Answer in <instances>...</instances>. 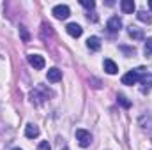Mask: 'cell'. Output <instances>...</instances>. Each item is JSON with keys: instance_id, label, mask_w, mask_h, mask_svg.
I'll use <instances>...</instances> for the list:
<instances>
[{"instance_id": "ac0fdd59", "label": "cell", "mask_w": 152, "mask_h": 150, "mask_svg": "<svg viewBox=\"0 0 152 150\" xmlns=\"http://www.w3.org/2000/svg\"><path fill=\"white\" fill-rule=\"evenodd\" d=\"M80 4H81L83 7H87V9H94V7H96V2H94V0H81Z\"/></svg>"}, {"instance_id": "2e32d148", "label": "cell", "mask_w": 152, "mask_h": 150, "mask_svg": "<svg viewBox=\"0 0 152 150\" xmlns=\"http://www.w3.org/2000/svg\"><path fill=\"white\" fill-rule=\"evenodd\" d=\"M138 20H140V21H143V23H151V21H152V18L147 14V12H143V11H140V12H138Z\"/></svg>"}, {"instance_id": "9c48e42d", "label": "cell", "mask_w": 152, "mask_h": 150, "mask_svg": "<svg viewBox=\"0 0 152 150\" xmlns=\"http://www.w3.org/2000/svg\"><path fill=\"white\" fill-rule=\"evenodd\" d=\"M87 48L92 50V51H99V50H101V39L96 37V36L88 37L87 39Z\"/></svg>"}, {"instance_id": "ffe728a7", "label": "cell", "mask_w": 152, "mask_h": 150, "mask_svg": "<svg viewBox=\"0 0 152 150\" xmlns=\"http://www.w3.org/2000/svg\"><path fill=\"white\" fill-rule=\"evenodd\" d=\"M149 7H151V9H152V0H151V2H149Z\"/></svg>"}, {"instance_id": "6da1fadb", "label": "cell", "mask_w": 152, "mask_h": 150, "mask_svg": "<svg viewBox=\"0 0 152 150\" xmlns=\"http://www.w3.org/2000/svg\"><path fill=\"white\" fill-rule=\"evenodd\" d=\"M142 76H143V69H142V67H140V69H133V71H129V73H126V74L122 76V85L131 87V85H134L136 81H140Z\"/></svg>"}, {"instance_id": "7c38bea8", "label": "cell", "mask_w": 152, "mask_h": 150, "mask_svg": "<svg viewBox=\"0 0 152 150\" xmlns=\"http://www.w3.org/2000/svg\"><path fill=\"white\" fill-rule=\"evenodd\" d=\"M120 9L124 14H133L134 12V2L133 0H122L120 2Z\"/></svg>"}, {"instance_id": "7402d4cb", "label": "cell", "mask_w": 152, "mask_h": 150, "mask_svg": "<svg viewBox=\"0 0 152 150\" xmlns=\"http://www.w3.org/2000/svg\"><path fill=\"white\" fill-rule=\"evenodd\" d=\"M62 150H69V149H62Z\"/></svg>"}, {"instance_id": "4fadbf2b", "label": "cell", "mask_w": 152, "mask_h": 150, "mask_svg": "<svg viewBox=\"0 0 152 150\" xmlns=\"http://www.w3.org/2000/svg\"><path fill=\"white\" fill-rule=\"evenodd\" d=\"M140 83L143 85L142 87V92H149L152 88V74H143L140 78Z\"/></svg>"}, {"instance_id": "3957f363", "label": "cell", "mask_w": 152, "mask_h": 150, "mask_svg": "<svg viewBox=\"0 0 152 150\" xmlns=\"http://www.w3.org/2000/svg\"><path fill=\"white\" fill-rule=\"evenodd\" d=\"M53 16L57 18V20H66V18H69V14H71V11H69V7L67 5H55L53 7Z\"/></svg>"}, {"instance_id": "44dd1931", "label": "cell", "mask_w": 152, "mask_h": 150, "mask_svg": "<svg viewBox=\"0 0 152 150\" xmlns=\"http://www.w3.org/2000/svg\"><path fill=\"white\" fill-rule=\"evenodd\" d=\"M12 150H21V149H20V147H16V149H12Z\"/></svg>"}, {"instance_id": "9a60e30c", "label": "cell", "mask_w": 152, "mask_h": 150, "mask_svg": "<svg viewBox=\"0 0 152 150\" xmlns=\"http://www.w3.org/2000/svg\"><path fill=\"white\" fill-rule=\"evenodd\" d=\"M20 36H21V41H23V42H28V41H30V36H28V32H27V28H25L23 25L20 27Z\"/></svg>"}, {"instance_id": "8fae6325", "label": "cell", "mask_w": 152, "mask_h": 150, "mask_svg": "<svg viewBox=\"0 0 152 150\" xmlns=\"http://www.w3.org/2000/svg\"><path fill=\"white\" fill-rule=\"evenodd\" d=\"M25 136H27L28 140L37 138V136H39V127H37V125H34V124H28V125L25 127Z\"/></svg>"}, {"instance_id": "8992f818", "label": "cell", "mask_w": 152, "mask_h": 150, "mask_svg": "<svg viewBox=\"0 0 152 150\" xmlns=\"http://www.w3.org/2000/svg\"><path fill=\"white\" fill-rule=\"evenodd\" d=\"M48 81H51V83H57V81H60L62 79V71L60 69H57V67H51V69H48Z\"/></svg>"}, {"instance_id": "5b68a950", "label": "cell", "mask_w": 152, "mask_h": 150, "mask_svg": "<svg viewBox=\"0 0 152 150\" xmlns=\"http://www.w3.org/2000/svg\"><path fill=\"white\" fill-rule=\"evenodd\" d=\"M28 64L34 67V69H44V58L41 57V55H28Z\"/></svg>"}, {"instance_id": "e0dca14e", "label": "cell", "mask_w": 152, "mask_h": 150, "mask_svg": "<svg viewBox=\"0 0 152 150\" xmlns=\"http://www.w3.org/2000/svg\"><path fill=\"white\" fill-rule=\"evenodd\" d=\"M117 101H118V104H120L122 108H129V106H131V103H129L124 95H118V97H117Z\"/></svg>"}, {"instance_id": "ba28073f", "label": "cell", "mask_w": 152, "mask_h": 150, "mask_svg": "<svg viewBox=\"0 0 152 150\" xmlns=\"http://www.w3.org/2000/svg\"><path fill=\"white\" fill-rule=\"evenodd\" d=\"M127 34H129V37L134 39V41H142V39L145 37V36H143V30L138 28V27H133V25L127 28Z\"/></svg>"}, {"instance_id": "7a4b0ae2", "label": "cell", "mask_w": 152, "mask_h": 150, "mask_svg": "<svg viewBox=\"0 0 152 150\" xmlns=\"http://www.w3.org/2000/svg\"><path fill=\"white\" fill-rule=\"evenodd\" d=\"M76 140H78L81 149H87L92 143V134L88 131H85V129H76Z\"/></svg>"}, {"instance_id": "30bf717a", "label": "cell", "mask_w": 152, "mask_h": 150, "mask_svg": "<svg viewBox=\"0 0 152 150\" xmlns=\"http://www.w3.org/2000/svg\"><path fill=\"white\" fill-rule=\"evenodd\" d=\"M103 67H104V71H106L108 74H117V73H118V67H117V64H115L112 58H106V60L103 62Z\"/></svg>"}, {"instance_id": "277c9868", "label": "cell", "mask_w": 152, "mask_h": 150, "mask_svg": "<svg viewBox=\"0 0 152 150\" xmlns=\"http://www.w3.org/2000/svg\"><path fill=\"white\" fill-rule=\"evenodd\" d=\"M106 28H108V32H110V34L118 32V30L122 28V20H120L118 16H112V18L108 20V23H106Z\"/></svg>"}, {"instance_id": "52a82bcc", "label": "cell", "mask_w": 152, "mask_h": 150, "mask_svg": "<svg viewBox=\"0 0 152 150\" xmlns=\"http://www.w3.org/2000/svg\"><path fill=\"white\" fill-rule=\"evenodd\" d=\"M66 30H67V34H69L71 37H80V36L83 34V28H81L78 23H69V25L66 27Z\"/></svg>"}, {"instance_id": "d6986e66", "label": "cell", "mask_w": 152, "mask_h": 150, "mask_svg": "<svg viewBox=\"0 0 152 150\" xmlns=\"http://www.w3.org/2000/svg\"><path fill=\"white\" fill-rule=\"evenodd\" d=\"M39 150H50V145H48L46 141H42V143L39 145Z\"/></svg>"}, {"instance_id": "5bb4252c", "label": "cell", "mask_w": 152, "mask_h": 150, "mask_svg": "<svg viewBox=\"0 0 152 150\" xmlns=\"http://www.w3.org/2000/svg\"><path fill=\"white\" fill-rule=\"evenodd\" d=\"M143 53H145V57H151L152 55V37H149L145 41V48H143Z\"/></svg>"}]
</instances>
